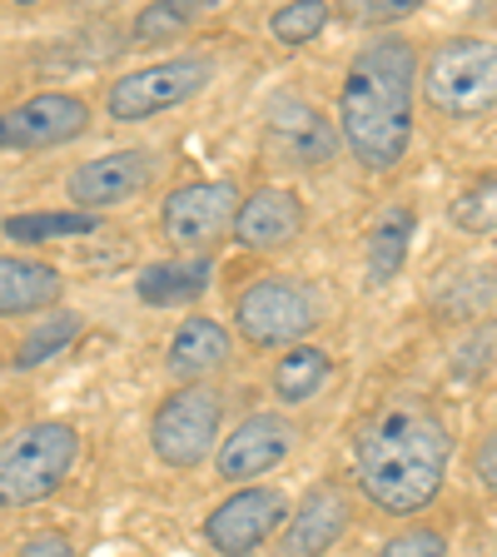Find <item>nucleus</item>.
<instances>
[{
    "mask_svg": "<svg viewBox=\"0 0 497 557\" xmlns=\"http://www.w3.org/2000/svg\"><path fill=\"white\" fill-rule=\"evenodd\" d=\"M150 443L164 468H199L220 448V394L185 383L179 394H170L160 404V413L150 423Z\"/></svg>",
    "mask_w": 497,
    "mask_h": 557,
    "instance_id": "423d86ee",
    "label": "nucleus"
},
{
    "mask_svg": "<svg viewBox=\"0 0 497 557\" xmlns=\"http://www.w3.org/2000/svg\"><path fill=\"white\" fill-rule=\"evenodd\" d=\"M209 259H164V264L139 269L135 278V294L150 309H174V304H189L209 289Z\"/></svg>",
    "mask_w": 497,
    "mask_h": 557,
    "instance_id": "a211bd4d",
    "label": "nucleus"
},
{
    "mask_svg": "<svg viewBox=\"0 0 497 557\" xmlns=\"http://www.w3.org/2000/svg\"><path fill=\"white\" fill-rule=\"evenodd\" d=\"M224 359H229V334H224V324H214V319L199 313V319H185V324L174 329L164 369H170V379H179V383H199L204 373L220 369Z\"/></svg>",
    "mask_w": 497,
    "mask_h": 557,
    "instance_id": "dca6fc26",
    "label": "nucleus"
},
{
    "mask_svg": "<svg viewBox=\"0 0 497 557\" xmlns=\"http://www.w3.org/2000/svg\"><path fill=\"white\" fill-rule=\"evenodd\" d=\"M328 373H334V363H328L324 348H309V344L289 348V354L274 363V394H278V404H309V398L328 383Z\"/></svg>",
    "mask_w": 497,
    "mask_h": 557,
    "instance_id": "6ab92c4d",
    "label": "nucleus"
},
{
    "mask_svg": "<svg viewBox=\"0 0 497 557\" xmlns=\"http://www.w3.org/2000/svg\"><path fill=\"white\" fill-rule=\"evenodd\" d=\"M11 244H46V239H75V234H95L100 214H80V209H55V214H11L0 224Z\"/></svg>",
    "mask_w": 497,
    "mask_h": 557,
    "instance_id": "412c9836",
    "label": "nucleus"
},
{
    "mask_svg": "<svg viewBox=\"0 0 497 557\" xmlns=\"http://www.w3.org/2000/svg\"><path fill=\"white\" fill-rule=\"evenodd\" d=\"M418 11V0H369V5H359V21H398V15Z\"/></svg>",
    "mask_w": 497,
    "mask_h": 557,
    "instance_id": "cd10ccee",
    "label": "nucleus"
},
{
    "mask_svg": "<svg viewBox=\"0 0 497 557\" xmlns=\"http://www.w3.org/2000/svg\"><path fill=\"white\" fill-rule=\"evenodd\" d=\"M239 205H244L239 189L224 185V180H204V185L174 189L160 209L164 239L179 244V249H204V244H214L224 230H234Z\"/></svg>",
    "mask_w": 497,
    "mask_h": 557,
    "instance_id": "1a4fd4ad",
    "label": "nucleus"
},
{
    "mask_svg": "<svg viewBox=\"0 0 497 557\" xmlns=\"http://www.w3.org/2000/svg\"><path fill=\"white\" fill-rule=\"evenodd\" d=\"M289 448H294V429H289V423H284V418H274V413H259V418H244L239 429L220 443L214 463H220L224 483H254V478H264L269 468L284 463V458H289Z\"/></svg>",
    "mask_w": 497,
    "mask_h": 557,
    "instance_id": "ddd939ff",
    "label": "nucleus"
},
{
    "mask_svg": "<svg viewBox=\"0 0 497 557\" xmlns=\"http://www.w3.org/2000/svg\"><path fill=\"white\" fill-rule=\"evenodd\" d=\"M75 334H80V313H55L46 324H35L30 334L21 338V348H15V369H40V363H50L60 348L75 344Z\"/></svg>",
    "mask_w": 497,
    "mask_h": 557,
    "instance_id": "4be33fe9",
    "label": "nucleus"
},
{
    "mask_svg": "<svg viewBox=\"0 0 497 557\" xmlns=\"http://www.w3.org/2000/svg\"><path fill=\"white\" fill-rule=\"evenodd\" d=\"M214 81V65L199 55H179V60H160V65H145V70H129L110 85L104 95V110L115 120H150V115H164L174 104L195 100L204 85Z\"/></svg>",
    "mask_w": 497,
    "mask_h": 557,
    "instance_id": "0eeeda50",
    "label": "nucleus"
},
{
    "mask_svg": "<svg viewBox=\"0 0 497 557\" xmlns=\"http://www.w3.org/2000/svg\"><path fill=\"white\" fill-rule=\"evenodd\" d=\"M154 174V154L150 150H120V154H100V160H85L80 170L65 180V195L80 214H100L110 205H125L139 189L150 185Z\"/></svg>",
    "mask_w": 497,
    "mask_h": 557,
    "instance_id": "9b49d317",
    "label": "nucleus"
},
{
    "mask_svg": "<svg viewBox=\"0 0 497 557\" xmlns=\"http://www.w3.org/2000/svg\"><path fill=\"white\" fill-rule=\"evenodd\" d=\"M373 557H448V537H443L438 528H403V533L388 537Z\"/></svg>",
    "mask_w": 497,
    "mask_h": 557,
    "instance_id": "a878e982",
    "label": "nucleus"
},
{
    "mask_svg": "<svg viewBox=\"0 0 497 557\" xmlns=\"http://www.w3.org/2000/svg\"><path fill=\"white\" fill-rule=\"evenodd\" d=\"M75 458H80V433L60 418L11 433L0 448V508H30L50 498L70 478Z\"/></svg>",
    "mask_w": 497,
    "mask_h": 557,
    "instance_id": "7ed1b4c3",
    "label": "nucleus"
},
{
    "mask_svg": "<svg viewBox=\"0 0 497 557\" xmlns=\"http://www.w3.org/2000/svg\"><path fill=\"white\" fill-rule=\"evenodd\" d=\"M328 25V5L324 0H294V5H278L274 15H269V35H274L278 46H309V40H319V30Z\"/></svg>",
    "mask_w": 497,
    "mask_h": 557,
    "instance_id": "5701e85b",
    "label": "nucleus"
},
{
    "mask_svg": "<svg viewBox=\"0 0 497 557\" xmlns=\"http://www.w3.org/2000/svg\"><path fill=\"white\" fill-rule=\"evenodd\" d=\"M21 557H75V543L65 533H35L30 543L21 547Z\"/></svg>",
    "mask_w": 497,
    "mask_h": 557,
    "instance_id": "bb28decb",
    "label": "nucleus"
},
{
    "mask_svg": "<svg viewBox=\"0 0 497 557\" xmlns=\"http://www.w3.org/2000/svg\"><path fill=\"white\" fill-rule=\"evenodd\" d=\"M303 234V205L294 189H259L234 214V239L244 249H284Z\"/></svg>",
    "mask_w": 497,
    "mask_h": 557,
    "instance_id": "4468645a",
    "label": "nucleus"
},
{
    "mask_svg": "<svg viewBox=\"0 0 497 557\" xmlns=\"http://www.w3.org/2000/svg\"><path fill=\"white\" fill-rule=\"evenodd\" d=\"M204 15L199 0H164V5H145L135 15V40H170V35L189 30Z\"/></svg>",
    "mask_w": 497,
    "mask_h": 557,
    "instance_id": "393cba45",
    "label": "nucleus"
},
{
    "mask_svg": "<svg viewBox=\"0 0 497 557\" xmlns=\"http://www.w3.org/2000/svg\"><path fill=\"white\" fill-rule=\"evenodd\" d=\"M408 239H413V209L394 205L378 224H373V239H369V278L373 284H388V278L403 269Z\"/></svg>",
    "mask_w": 497,
    "mask_h": 557,
    "instance_id": "aec40b11",
    "label": "nucleus"
},
{
    "mask_svg": "<svg viewBox=\"0 0 497 557\" xmlns=\"http://www.w3.org/2000/svg\"><path fill=\"white\" fill-rule=\"evenodd\" d=\"M348 518H353V512H348V498L338 487H313L309 498H303V508L284 522L278 553L284 557H324L328 547L344 537Z\"/></svg>",
    "mask_w": 497,
    "mask_h": 557,
    "instance_id": "2eb2a0df",
    "label": "nucleus"
},
{
    "mask_svg": "<svg viewBox=\"0 0 497 557\" xmlns=\"http://www.w3.org/2000/svg\"><path fill=\"white\" fill-rule=\"evenodd\" d=\"M269 150L289 164V170H319V164L334 160L338 129L328 125L313 104L274 100L269 104Z\"/></svg>",
    "mask_w": 497,
    "mask_h": 557,
    "instance_id": "f8f14e48",
    "label": "nucleus"
},
{
    "mask_svg": "<svg viewBox=\"0 0 497 557\" xmlns=\"http://www.w3.org/2000/svg\"><path fill=\"white\" fill-rule=\"evenodd\" d=\"M477 478H483V487L487 493H497V433L477 448Z\"/></svg>",
    "mask_w": 497,
    "mask_h": 557,
    "instance_id": "c85d7f7f",
    "label": "nucleus"
},
{
    "mask_svg": "<svg viewBox=\"0 0 497 557\" xmlns=\"http://www.w3.org/2000/svg\"><path fill=\"white\" fill-rule=\"evenodd\" d=\"M85 125H90V104L80 95L46 90L0 115V150H55L85 135Z\"/></svg>",
    "mask_w": 497,
    "mask_h": 557,
    "instance_id": "9d476101",
    "label": "nucleus"
},
{
    "mask_svg": "<svg viewBox=\"0 0 497 557\" xmlns=\"http://www.w3.org/2000/svg\"><path fill=\"white\" fill-rule=\"evenodd\" d=\"M452 433L423 398H394L353 438V468L369 503L408 518L423 512L448 483Z\"/></svg>",
    "mask_w": 497,
    "mask_h": 557,
    "instance_id": "f257e3e1",
    "label": "nucleus"
},
{
    "mask_svg": "<svg viewBox=\"0 0 497 557\" xmlns=\"http://www.w3.org/2000/svg\"><path fill=\"white\" fill-rule=\"evenodd\" d=\"M60 274L40 259H15V255H0V319L11 313H40L60 299Z\"/></svg>",
    "mask_w": 497,
    "mask_h": 557,
    "instance_id": "f3484780",
    "label": "nucleus"
},
{
    "mask_svg": "<svg viewBox=\"0 0 497 557\" xmlns=\"http://www.w3.org/2000/svg\"><path fill=\"white\" fill-rule=\"evenodd\" d=\"M289 522V498L278 487H239L204 518V543L220 557H249Z\"/></svg>",
    "mask_w": 497,
    "mask_h": 557,
    "instance_id": "6e6552de",
    "label": "nucleus"
},
{
    "mask_svg": "<svg viewBox=\"0 0 497 557\" xmlns=\"http://www.w3.org/2000/svg\"><path fill=\"white\" fill-rule=\"evenodd\" d=\"M423 95L438 115L473 120L497 104V46L483 35H452L423 70Z\"/></svg>",
    "mask_w": 497,
    "mask_h": 557,
    "instance_id": "20e7f679",
    "label": "nucleus"
},
{
    "mask_svg": "<svg viewBox=\"0 0 497 557\" xmlns=\"http://www.w3.org/2000/svg\"><path fill=\"white\" fill-rule=\"evenodd\" d=\"M452 224L463 234H497V174H487V180H477V185H468L463 195L452 199Z\"/></svg>",
    "mask_w": 497,
    "mask_h": 557,
    "instance_id": "b1692460",
    "label": "nucleus"
},
{
    "mask_svg": "<svg viewBox=\"0 0 497 557\" xmlns=\"http://www.w3.org/2000/svg\"><path fill=\"white\" fill-rule=\"evenodd\" d=\"M413 85L418 55L398 35H383L348 60L344 95H338V129L363 170L383 174L403 164L408 139H413Z\"/></svg>",
    "mask_w": 497,
    "mask_h": 557,
    "instance_id": "f03ea898",
    "label": "nucleus"
},
{
    "mask_svg": "<svg viewBox=\"0 0 497 557\" xmlns=\"http://www.w3.org/2000/svg\"><path fill=\"white\" fill-rule=\"evenodd\" d=\"M234 324L254 348H299L319 329V299L299 278H259L234 299Z\"/></svg>",
    "mask_w": 497,
    "mask_h": 557,
    "instance_id": "39448f33",
    "label": "nucleus"
}]
</instances>
